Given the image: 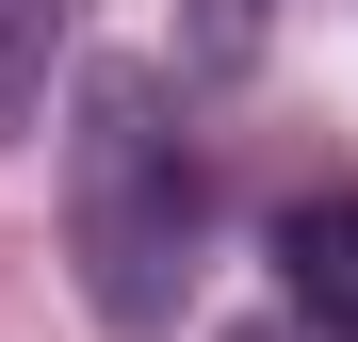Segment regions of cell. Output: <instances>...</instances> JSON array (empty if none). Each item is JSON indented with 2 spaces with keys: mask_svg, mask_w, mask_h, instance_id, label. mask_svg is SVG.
<instances>
[{
  "mask_svg": "<svg viewBox=\"0 0 358 342\" xmlns=\"http://www.w3.org/2000/svg\"><path fill=\"white\" fill-rule=\"evenodd\" d=\"M277 310L310 342H358V196H310L277 228Z\"/></svg>",
  "mask_w": 358,
  "mask_h": 342,
  "instance_id": "obj_2",
  "label": "cell"
},
{
  "mask_svg": "<svg viewBox=\"0 0 358 342\" xmlns=\"http://www.w3.org/2000/svg\"><path fill=\"white\" fill-rule=\"evenodd\" d=\"M196 228H212V196H196V147H179L163 82L147 66H98L82 114H66V261H82V294H98L114 342H163L179 326Z\"/></svg>",
  "mask_w": 358,
  "mask_h": 342,
  "instance_id": "obj_1",
  "label": "cell"
},
{
  "mask_svg": "<svg viewBox=\"0 0 358 342\" xmlns=\"http://www.w3.org/2000/svg\"><path fill=\"white\" fill-rule=\"evenodd\" d=\"M82 49V0H0V131L49 114V66Z\"/></svg>",
  "mask_w": 358,
  "mask_h": 342,
  "instance_id": "obj_3",
  "label": "cell"
}]
</instances>
